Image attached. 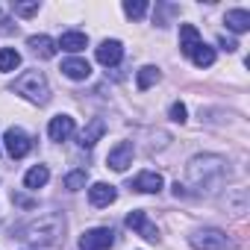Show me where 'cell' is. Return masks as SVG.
Listing matches in <instances>:
<instances>
[{
	"label": "cell",
	"instance_id": "1",
	"mask_svg": "<svg viewBox=\"0 0 250 250\" xmlns=\"http://www.w3.org/2000/svg\"><path fill=\"white\" fill-rule=\"evenodd\" d=\"M62 229H65L62 215H56V212H44V215L33 218V221L24 227V238H27L30 244H39V247H50V244L59 241Z\"/></svg>",
	"mask_w": 250,
	"mask_h": 250
},
{
	"label": "cell",
	"instance_id": "2",
	"mask_svg": "<svg viewBox=\"0 0 250 250\" xmlns=\"http://www.w3.org/2000/svg\"><path fill=\"white\" fill-rule=\"evenodd\" d=\"M12 91L27 97V100H33V103H39V106H44L50 100V85H47V77L42 71H24L12 83Z\"/></svg>",
	"mask_w": 250,
	"mask_h": 250
},
{
	"label": "cell",
	"instance_id": "3",
	"mask_svg": "<svg viewBox=\"0 0 250 250\" xmlns=\"http://www.w3.org/2000/svg\"><path fill=\"white\" fill-rule=\"evenodd\" d=\"M191 247L194 250H232V241L227 238V232L206 227V229H197L191 235Z\"/></svg>",
	"mask_w": 250,
	"mask_h": 250
},
{
	"label": "cell",
	"instance_id": "4",
	"mask_svg": "<svg viewBox=\"0 0 250 250\" xmlns=\"http://www.w3.org/2000/svg\"><path fill=\"white\" fill-rule=\"evenodd\" d=\"M209 174H212V183H221V177H224V159L215 156V159H212V168H203V159H200V156L191 159V165H188V177H191L194 186H206Z\"/></svg>",
	"mask_w": 250,
	"mask_h": 250
},
{
	"label": "cell",
	"instance_id": "5",
	"mask_svg": "<svg viewBox=\"0 0 250 250\" xmlns=\"http://www.w3.org/2000/svg\"><path fill=\"white\" fill-rule=\"evenodd\" d=\"M3 145H6V153H9L12 159H24V156L33 150V142H30V136H27L21 127H9L6 136H3Z\"/></svg>",
	"mask_w": 250,
	"mask_h": 250
},
{
	"label": "cell",
	"instance_id": "6",
	"mask_svg": "<svg viewBox=\"0 0 250 250\" xmlns=\"http://www.w3.org/2000/svg\"><path fill=\"white\" fill-rule=\"evenodd\" d=\"M112 244H115V232L109 227H94V229L83 232V238H80L83 250H109Z\"/></svg>",
	"mask_w": 250,
	"mask_h": 250
},
{
	"label": "cell",
	"instance_id": "7",
	"mask_svg": "<svg viewBox=\"0 0 250 250\" xmlns=\"http://www.w3.org/2000/svg\"><path fill=\"white\" fill-rule=\"evenodd\" d=\"M106 165L112 168V171H118V174H124L130 165H133V145L130 142H118L112 150H109V156H106Z\"/></svg>",
	"mask_w": 250,
	"mask_h": 250
},
{
	"label": "cell",
	"instance_id": "8",
	"mask_svg": "<svg viewBox=\"0 0 250 250\" xmlns=\"http://www.w3.org/2000/svg\"><path fill=\"white\" fill-rule=\"evenodd\" d=\"M127 227H130L133 232H139L142 238H147V241H156V238H159L156 224H150V221H147V215H145L142 209H136V212H130V215H127Z\"/></svg>",
	"mask_w": 250,
	"mask_h": 250
},
{
	"label": "cell",
	"instance_id": "9",
	"mask_svg": "<svg viewBox=\"0 0 250 250\" xmlns=\"http://www.w3.org/2000/svg\"><path fill=\"white\" fill-rule=\"evenodd\" d=\"M94 56H97V62H100V65L112 68V65H118V62L124 59V47H121V42L106 39V42H100V47L94 50Z\"/></svg>",
	"mask_w": 250,
	"mask_h": 250
},
{
	"label": "cell",
	"instance_id": "10",
	"mask_svg": "<svg viewBox=\"0 0 250 250\" xmlns=\"http://www.w3.org/2000/svg\"><path fill=\"white\" fill-rule=\"evenodd\" d=\"M71 133H74V118H71V115H56V118H50V124H47L50 142H65Z\"/></svg>",
	"mask_w": 250,
	"mask_h": 250
},
{
	"label": "cell",
	"instance_id": "11",
	"mask_svg": "<svg viewBox=\"0 0 250 250\" xmlns=\"http://www.w3.org/2000/svg\"><path fill=\"white\" fill-rule=\"evenodd\" d=\"M115 197H118V191H115V186H109V183H94L91 188H88V200H91V206H109V203H115Z\"/></svg>",
	"mask_w": 250,
	"mask_h": 250
},
{
	"label": "cell",
	"instance_id": "12",
	"mask_svg": "<svg viewBox=\"0 0 250 250\" xmlns=\"http://www.w3.org/2000/svg\"><path fill=\"white\" fill-rule=\"evenodd\" d=\"M197 47H200V33H197V27H194V24H183V27H180V50H183L186 56H191Z\"/></svg>",
	"mask_w": 250,
	"mask_h": 250
},
{
	"label": "cell",
	"instance_id": "13",
	"mask_svg": "<svg viewBox=\"0 0 250 250\" xmlns=\"http://www.w3.org/2000/svg\"><path fill=\"white\" fill-rule=\"evenodd\" d=\"M27 44H30V50H33L36 56H42V59H53V56H56V50H59V47H56V42H53L50 36H30V42H27Z\"/></svg>",
	"mask_w": 250,
	"mask_h": 250
},
{
	"label": "cell",
	"instance_id": "14",
	"mask_svg": "<svg viewBox=\"0 0 250 250\" xmlns=\"http://www.w3.org/2000/svg\"><path fill=\"white\" fill-rule=\"evenodd\" d=\"M103 133H106V124H103L100 118H94L88 127L80 133V147H94V145L103 139Z\"/></svg>",
	"mask_w": 250,
	"mask_h": 250
},
{
	"label": "cell",
	"instance_id": "15",
	"mask_svg": "<svg viewBox=\"0 0 250 250\" xmlns=\"http://www.w3.org/2000/svg\"><path fill=\"white\" fill-rule=\"evenodd\" d=\"M56 47H62V50H68V53H80V50L88 47V36H85V33H77V30L62 33V39H59Z\"/></svg>",
	"mask_w": 250,
	"mask_h": 250
},
{
	"label": "cell",
	"instance_id": "16",
	"mask_svg": "<svg viewBox=\"0 0 250 250\" xmlns=\"http://www.w3.org/2000/svg\"><path fill=\"white\" fill-rule=\"evenodd\" d=\"M62 74H65V77H71V80H88L91 65H88L85 59L74 56V59H65V62H62Z\"/></svg>",
	"mask_w": 250,
	"mask_h": 250
},
{
	"label": "cell",
	"instance_id": "17",
	"mask_svg": "<svg viewBox=\"0 0 250 250\" xmlns=\"http://www.w3.org/2000/svg\"><path fill=\"white\" fill-rule=\"evenodd\" d=\"M133 188H136V191H145V194H156V191L162 188V177H159L156 171H145V174H139V177L133 180Z\"/></svg>",
	"mask_w": 250,
	"mask_h": 250
},
{
	"label": "cell",
	"instance_id": "18",
	"mask_svg": "<svg viewBox=\"0 0 250 250\" xmlns=\"http://www.w3.org/2000/svg\"><path fill=\"white\" fill-rule=\"evenodd\" d=\"M47 180H50V171H47V165H36V168H30V171L24 174V186H27L30 191H36V188L47 186Z\"/></svg>",
	"mask_w": 250,
	"mask_h": 250
},
{
	"label": "cell",
	"instance_id": "19",
	"mask_svg": "<svg viewBox=\"0 0 250 250\" xmlns=\"http://www.w3.org/2000/svg\"><path fill=\"white\" fill-rule=\"evenodd\" d=\"M227 27L232 33H247L250 30V12L247 9H229L227 12Z\"/></svg>",
	"mask_w": 250,
	"mask_h": 250
},
{
	"label": "cell",
	"instance_id": "20",
	"mask_svg": "<svg viewBox=\"0 0 250 250\" xmlns=\"http://www.w3.org/2000/svg\"><path fill=\"white\" fill-rule=\"evenodd\" d=\"M159 77H162V74H159V68H156V65H145V68L139 71V80H136V83H139V88H142V91H147L150 85H156V83H159Z\"/></svg>",
	"mask_w": 250,
	"mask_h": 250
},
{
	"label": "cell",
	"instance_id": "21",
	"mask_svg": "<svg viewBox=\"0 0 250 250\" xmlns=\"http://www.w3.org/2000/svg\"><path fill=\"white\" fill-rule=\"evenodd\" d=\"M21 65V53L15 47H0V71H15Z\"/></svg>",
	"mask_w": 250,
	"mask_h": 250
},
{
	"label": "cell",
	"instance_id": "22",
	"mask_svg": "<svg viewBox=\"0 0 250 250\" xmlns=\"http://www.w3.org/2000/svg\"><path fill=\"white\" fill-rule=\"evenodd\" d=\"M191 62H194L197 68H209V65H215V50H212L209 44H203V42H200V47L191 53Z\"/></svg>",
	"mask_w": 250,
	"mask_h": 250
},
{
	"label": "cell",
	"instance_id": "23",
	"mask_svg": "<svg viewBox=\"0 0 250 250\" xmlns=\"http://www.w3.org/2000/svg\"><path fill=\"white\" fill-rule=\"evenodd\" d=\"M85 180H88V174L80 168V171H71L68 177H65V188L68 191H80V188H85Z\"/></svg>",
	"mask_w": 250,
	"mask_h": 250
},
{
	"label": "cell",
	"instance_id": "24",
	"mask_svg": "<svg viewBox=\"0 0 250 250\" xmlns=\"http://www.w3.org/2000/svg\"><path fill=\"white\" fill-rule=\"evenodd\" d=\"M124 12H127V18L139 21V18H145L147 3H145V0H127V3H124Z\"/></svg>",
	"mask_w": 250,
	"mask_h": 250
},
{
	"label": "cell",
	"instance_id": "25",
	"mask_svg": "<svg viewBox=\"0 0 250 250\" xmlns=\"http://www.w3.org/2000/svg\"><path fill=\"white\" fill-rule=\"evenodd\" d=\"M186 115H188V112H186V106H183V103H171V121L183 124V121H186Z\"/></svg>",
	"mask_w": 250,
	"mask_h": 250
},
{
	"label": "cell",
	"instance_id": "26",
	"mask_svg": "<svg viewBox=\"0 0 250 250\" xmlns=\"http://www.w3.org/2000/svg\"><path fill=\"white\" fill-rule=\"evenodd\" d=\"M15 12H18V15H24V18H27V15H36V12H39V3H18V6H15Z\"/></svg>",
	"mask_w": 250,
	"mask_h": 250
},
{
	"label": "cell",
	"instance_id": "27",
	"mask_svg": "<svg viewBox=\"0 0 250 250\" xmlns=\"http://www.w3.org/2000/svg\"><path fill=\"white\" fill-rule=\"evenodd\" d=\"M221 47H224V50H229V53H232V50H235V47H238V42H235V39H227V36H221Z\"/></svg>",
	"mask_w": 250,
	"mask_h": 250
}]
</instances>
